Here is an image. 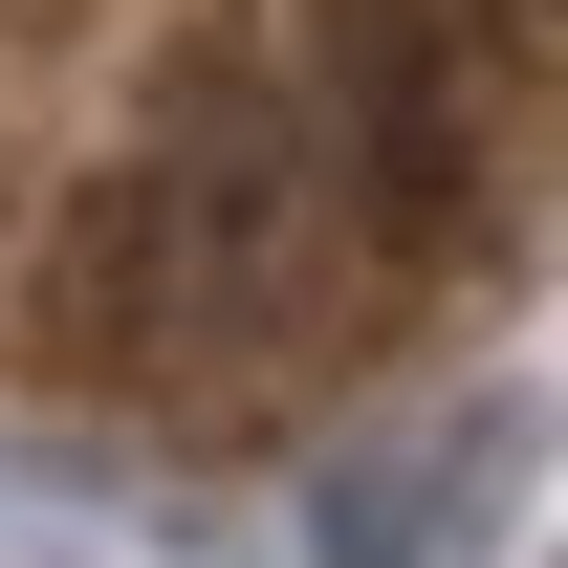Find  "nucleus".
Listing matches in <instances>:
<instances>
[]
</instances>
